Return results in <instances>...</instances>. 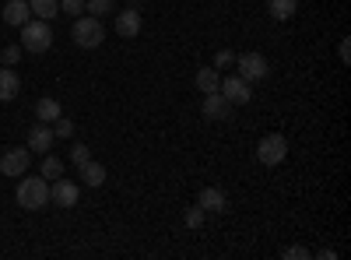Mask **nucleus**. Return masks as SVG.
I'll return each mask as SVG.
<instances>
[{
  "mask_svg": "<svg viewBox=\"0 0 351 260\" xmlns=\"http://www.w3.org/2000/svg\"><path fill=\"white\" fill-rule=\"evenodd\" d=\"M14 197H18V204H21L25 211H43V208L49 204V183H46L43 176H21Z\"/></svg>",
  "mask_w": 351,
  "mask_h": 260,
  "instance_id": "nucleus-1",
  "label": "nucleus"
},
{
  "mask_svg": "<svg viewBox=\"0 0 351 260\" xmlns=\"http://www.w3.org/2000/svg\"><path fill=\"white\" fill-rule=\"evenodd\" d=\"M71 39H74V46H81V49H95V46H102V39H106V28H102V21H99L95 14H77L74 25H71Z\"/></svg>",
  "mask_w": 351,
  "mask_h": 260,
  "instance_id": "nucleus-2",
  "label": "nucleus"
},
{
  "mask_svg": "<svg viewBox=\"0 0 351 260\" xmlns=\"http://www.w3.org/2000/svg\"><path fill=\"white\" fill-rule=\"evenodd\" d=\"M53 46V28L43 18H28L21 25V49L25 53H46Z\"/></svg>",
  "mask_w": 351,
  "mask_h": 260,
  "instance_id": "nucleus-3",
  "label": "nucleus"
},
{
  "mask_svg": "<svg viewBox=\"0 0 351 260\" xmlns=\"http://www.w3.org/2000/svg\"><path fill=\"white\" fill-rule=\"evenodd\" d=\"M288 158V141H285V134H263L260 137V144H256V162L260 165H281Z\"/></svg>",
  "mask_w": 351,
  "mask_h": 260,
  "instance_id": "nucleus-4",
  "label": "nucleus"
},
{
  "mask_svg": "<svg viewBox=\"0 0 351 260\" xmlns=\"http://www.w3.org/2000/svg\"><path fill=\"white\" fill-rule=\"evenodd\" d=\"M236 67H239V78L243 81H263L271 74V64H267V56L263 53H243V56H236Z\"/></svg>",
  "mask_w": 351,
  "mask_h": 260,
  "instance_id": "nucleus-5",
  "label": "nucleus"
},
{
  "mask_svg": "<svg viewBox=\"0 0 351 260\" xmlns=\"http://www.w3.org/2000/svg\"><path fill=\"white\" fill-rule=\"evenodd\" d=\"M232 106L221 92H211V95H204V106H200V113H204V120L208 123H228L232 120Z\"/></svg>",
  "mask_w": 351,
  "mask_h": 260,
  "instance_id": "nucleus-6",
  "label": "nucleus"
},
{
  "mask_svg": "<svg viewBox=\"0 0 351 260\" xmlns=\"http://www.w3.org/2000/svg\"><path fill=\"white\" fill-rule=\"evenodd\" d=\"M28 165H32V152L28 148H8L4 155H0V172H4V176L21 180L28 172Z\"/></svg>",
  "mask_w": 351,
  "mask_h": 260,
  "instance_id": "nucleus-7",
  "label": "nucleus"
},
{
  "mask_svg": "<svg viewBox=\"0 0 351 260\" xmlns=\"http://www.w3.org/2000/svg\"><path fill=\"white\" fill-rule=\"evenodd\" d=\"M218 92H221L232 106H246V102L253 99V92H250V81H243L239 74H236V78H225V81L218 84Z\"/></svg>",
  "mask_w": 351,
  "mask_h": 260,
  "instance_id": "nucleus-8",
  "label": "nucleus"
},
{
  "mask_svg": "<svg viewBox=\"0 0 351 260\" xmlns=\"http://www.w3.org/2000/svg\"><path fill=\"white\" fill-rule=\"evenodd\" d=\"M141 28H144V18H141L137 8L116 14V36H120V39H137V36H141Z\"/></svg>",
  "mask_w": 351,
  "mask_h": 260,
  "instance_id": "nucleus-9",
  "label": "nucleus"
},
{
  "mask_svg": "<svg viewBox=\"0 0 351 260\" xmlns=\"http://www.w3.org/2000/svg\"><path fill=\"white\" fill-rule=\"evenodd\" d=\"M49 200L56 208H74L77 204V183H71V180H53V187H49Z\"/></svg>",
  "mask_w": 351,
  "mask_h": 260,
  "instance_id": "nucleus-10",
  "label": "nucleus"
},
{
  "mask_svg": "<svg viewBox=\"0 0 351 260\" xmlns=\"http://www.w3.org/2000/svg\"><path fill=\"white\" fill-rule=\"evenodd\" d=\"M225 204H228V197H225L218 187H204V190L197 193V208H204L208 215H221Z\"/></svg>",
  "mask_w": 351,
  "mask_h": 260,
  "instance_id": "nucleus-11",
  "label": "nucleus"
},
{
  "mask_svg": "<svg viewBox=\"0 0 351 260\" xmlns=\"http://www.w3.org/2000/svg\"><path fill=\"white\" fill-rule=\"evenodd\" d=\"M53 141H56V134H53V127L49 123H36L32 130H28V152H49L53 148Z\"/></svg>",
  "mask_w": 351,
  "mask_h": 260,
  "instance_id": "nucleus-12",
  "label": "nucleus"
},
{
  "mask_svg": "<svg viewBox=\"0 0 351 260\" xmlns=\"http://www.w3.org/2000/svg\"><path fill=\"white\" fill-rule=\"evenodd\" d=\"M21 95V78L11 67H0V102H14Z\"/></svg>",
  "mask_w": 351,
  "mask_h": 260,
  "instance_id": "nucleus-13",
  "label": "nucleus"
},
{
  "mask_svg": "<svg viewBox=\"0 0 351 260\" xmlns=\"http://www.w3.org/2000/svg\"><path fill=\"white\" fill-rule=\"evenodd\" d=\"M56 117H64V106H60V99L43 95V99L36 102V120H39V123H53Z\"/></svg>",
  "mask_w": 351,
  "mask_h": 260,
  "instance_id": "nucleus-14",
  "label": "nucleus"
},
{
  "mask_svg": "<svg viewBox=\"0 0 351 260\" xmlns=\"http://www.w3.org/2000/svg\"><path fill=\"white\" fill-rule=\"evenodd\" d=\"M28 18H32V11H28V0H8V4H4V21H8V25L21 28Z\"/></svg>",
  "mask_w": 351,
  "mask_h": 260,
  "instance_id": "nucleus-15",
  "label": "nucleus"
},
{
  "mask_svg": "<svg viewBox=\"0 0 351 260\" xmlns=\"http://www.w3.org/2000/svg\"><path fill=\"white\" fill-rule=\"evenodd\" d=\"M77 169H81V183H84V187H102V183H106V165H102V162L88 158V162L77 165Z\"/></svg>",
  "mask_w": 351,
  "mask_h": 260,
  "instance_id": "nucleus-16",
  "label": "nucleus"
},
{
  "mask_svg": "<svg viewBox=\"0 0 351 260\" xmlns=\"http://www.w3.org/2000/svg\"><path fill=\"white\" fill-rule=\"evenodd\" d=\"M193 84H197V92H200V95H211V92H218L221 78H218V71H215V67H200Z\"/></svg>",
  "mask_w": 351,
  "mask_h": 260,
  "instance_id": "nucleus-17",
  "label": "nucleus"
},
{
  "mask_svg": "<svg viewBox=\"0 0 351 260\" xmlns=\"http://www.w3.org/2000/svg\"><path fill=\"white\" fill-rule=\"evenodd\" d=\"M28 11H32V18L53 21L56 14H60V0H28Z\"/></svg>",
  "mask_w": 351,
  "mask_h": 260,
  "instance_id": "nucleus-18",
  "label": "nucleus"
},
{
  "mask_svg": "<svg viewBox=\"0 0 351 260\" xmlns=\"http://www.w3.org/2000/svg\"><path fill=\"white\" fill-rule=\"evenodd\" d=\"M267 8H271V18L274 21H288L291 14L299 11V0H267Z\"/></svg>",
  "mask_w": 351,
  "mask_h": 260,
  "instance_id": "nucleus-19",
  "label": "nucleus"
},
{
  "mask_svg": "<svg viewBox=\"0 0 351 260\" xmlns=\"http://www.w3.org/2000/svg\"><path fill=\"white\" fill-rule=\"evenodd\" d=\"M60 176H64V158H56V155L46 152V158H43V180H60Z\"/></svg>",
  "mask_w": 351,
  "mask_h": 260,
  "instance_id": "nucleus-20",
  "label": "nucleus"
},
{
  "mask_svg": "<svg viewBox=\"0 0 351 260\" xmlns=\"http://www.w3.org/2000/svg\"><path fill=\"white\" fill-rule=\"evenodd\" d=\"M112 8H116V0H84V11H88V14H95V18L109 14Z\"/></svg>",
  "mask_w": 351,
  "mask_h": 260,
  "instance_id": "nucleus-21",
  "label": "nucleus"
},
{
  "mask_svg": "<svg viewBox=\"0 0 351 260\" xmlns=\"http://www.w3.org/2000/svg\"><path fill=\"white\" fill-rule=\"evenodd\" d=\"M204 218H208V211H204V208H186V215H183V222H186V228H200L204 225Z\"/></svg>",
  "mask_w": 351,
  "mask_h": 260,
  "instance_id": "nucleus-22",
  "label": "nucleus"
},
{
  "mask_svg": "<svg viewBox=\"0 0 351 260\" xmlns=\"http://www.w3.org/2000/svg\"><path fill=\"white\" fill-rule=\"evenodd\" d=\"M21 60V46H4L0 49V67H14Z\"/></svg>",
  "mask_w": 351,
  "mask_h": 260,
  "instance_id": "nucleus-23",
  "label": "nucleus"
},
{
  "mask_svg": "<svg viewBox=\"0 0 351 260\" xmlns=\"http://www.w3.org/2000/svg\"><path fill=\"white\" fill-rule=\"evenodd\" d=\"M88 158H92V148H88V144H81V141L71 144V162H74V165H84Z\"/></svg>",
  "mask_w": 351,
  "mask_h": 260,
  "instance_id": "nucleus-24",
  "label": "nucleus"
},
{
  "mask_svg": "<svg viewBox=\"0 0 351 260\" xmlns=\"http://www.w3.org/2000/svg\"><path fill=\"white\" fill-rule=\"evenodd\" d=\"M60 14H71V18L84 14V0H60Z\"/></svg>",
  "mask_w": 351,
  "mask_h": 260,
  "instance_id": "nucleus-25",
  "label": "nucleus"
},
{
  "mask_svg": "<svg viewBox=\"0 0 351 260\" xmlns=\"http://www.w3.org/2000/svg\"><path fill=\"white\" fill-rule=\"evenodd\" d=\"M53 134H56V137H71V134H74V123H71L67 117H56V120H53Z\"/></svg>",
  "mask_w": 351,
  "mask_h": 260,
  "instance_id": "nucleus-26",
  "label": "nucleus"
},
{
  "mask_svg": "<svg viewBox=\"0 0 351 260\" xmlns=\"http://www.w3.org/2000/svg\"><path fill=\"white\" fill-rule=\"evenodd\" d=\"M228 64H236V53H232V49H218V56H215V71H221V67H228Z\"/></svg>",
  "mask_w": 351,
  "mask_h": 260,
  "instance_id": "nucleus-27",
  "label": "nucleus"
},
{
  "mask_svg": "<svg viewBox=\"0 0 351 260\" xmlns=\"http://www.w3.org/2000/svg\"><path fill=\"white\" fill-rule=\"evenodd\" d=\"M281 257H285V260H306V257H309V250H306V246H288Z\"/></svg>",
  "mask_w": 351,
  "mask_h": 260,
  "instance_id": "nucleus-28",
  "label": "nucleus"
},
{
  "mask_svg": "<svg viewBox=\"0 0 351 260\" xmlns=\"http://www.w3.org/2000/svg\"><path fill=\"white\" fill-rule=\"evenodd\" d=\"M337 56H341V64H344V67L351 64V39H341V46H337Z\"/></svg>",
  "mask_w": 351,
  "mask_h": 260,
  "instance_id": "nucleus-29",
  "label": "nucleus"
},
{
  "mask_svg": "<svg viewBox=\"0 0 351 260\" xmlns=\"http://www.w3.org/2000/svg\"><path fill=\"white\" fill-rule=\"evenodd\" d=\"M316 257H319V260H334V257H337V253H334V250H330V246H327V250H319V253H316Z\"/></svg>",
  "mask_w": 351,
  "mask_h": 260,
  "instance_id": "nucleus-30",
  "label": "nucleus"
}]
</instances>
